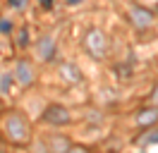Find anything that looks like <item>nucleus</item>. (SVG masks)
I'll use <instances>...</instances> for the list:
<instances>
[{"label": "nucleus", "instance_id": "obj_1", "mask_svg": "<svg viewBox=\"0 0 158 153\" xmlns=\"http://www.w3.org/2000/svg\"><path fill=\"white\" fill-rule=\"evenodd\" d=\"M43 117H46L48 122H53V124H65V122L69 120L67 110H65V108H58V105H53V108H48V110L43 113Z\"/></svg>", "mask_w": 158, "mask_h": 153}, {"label": "nucleus", "instance_id": "obj_2", "mask_svg": "<svg viewBox=\"0 0 158 153\" xmlns=\"http://www.w3.org/2000/svg\"><path fill=\"white\" fill-rule=\"evenodd\" d=\"M7 129H10V136L15 139V141H22V139L27 136V127H24V122H22L17 115H15V117H10V122H7Z\"/></svg>", "mask_w": 158, "mask_h": 153}, {"label": "nucleus", "instance_id": "obj_3", "mask_svg": "<svg viewBox=\"0 0 158 153\" xmlns=\"http://www.w3.org/2000/svg\"><path fill=\"white\" fill-rule=\"evenodd\" d=\"M132 19H134V24H137L139 29L148 27V24L153 22V17H151V12H146V10H141V7H134V10H132Z\"/></svg>", "mask_w": 158, "mask_h": 153}, {"label": "nucleus", "instance_id": "obj_4", "mask_svg": "<svg viewBox=\"0 0 158 153\" xmlns=\"http://www.w3.org/2000/svg\"><path fill=\"white\" fill-rule=\"evenodd\" d=\"M31 67L27 65V62H19L17 65V81H19L22 86H27V84H31Z\"/></svg>", "mask_w": 158, "mask_h": 153}, {"label": "nucleus", "instance_id": "obj_5", "mask_svg": "<svg viewBox=\"0 0 158 153\" xmlns=\"http://www.w3.org/2000/svg\"><path fill=\"white\" fill-rule=\"evenodd\" d=\"M39 55L43 57V60H48L50 55H53V38H43V41H41L39 43Z\"/></svg>", "mask_w": 158, "mask_h": 153}, {"label": "nucleus", "instance_id": "obj_6", "mask_svg": "<svg viewBox=\"0 0 158 153\" xmlns=\"http://www.w3.org/2000/svg\"><path fill=\"white\" fill-rule=\"evenodd\" d=\"M153 120H158V110H146L144 115H139V117H137L139 124H148V122H153Z\"/></svg>", "mask_w": 158, "mask_h": 153}, {"label": "nucleus", "instance_id": "obj_7", "mask_svg": "<svg viewBox=\"0 0 158 153\" xmlns=\"http://www.w3.org/2000/svg\"><path fill=\"white\" fill-rule=\"evenodd\" d=\"M91 48H94L96 53L103 50V38H101V34H91Z\"/></svg>", "mask_w": 158, "mask_h": 153}, {"label": "nucleus", "instance_id": "obj_8", "mask_svg": "<svg viewBox=\"0 0 158 153\" xmlns=\"http://www.w3.org/2000/svg\"><path fill=\"white\" fill-rule=\"evenodd\" d=\"M0 89H2V93H10V74L2 76V81H0Z\"/></svg>", "mask_w": 158, "mask_h": 153}, {"label": "nucleus", "instance_id": "obj_9", "mask_svg": "<svg viewBox=\"0 0 158 153\" xmlns=\"http://www.w3.org/2000/svg\"><path fill=\"white\" fill-rule=\"evenodd\" d=\"M17 41H19V46H27V41H29V34H27V31H22Z\"/></svg>", "mask_w": 158, "mask_h": 153}, {"label": "nucleus", "instance_id": "obj_10", "mask_svg": "<svg viewBox=\"0 0 158 153\" xmlns=\"http://www.w3.org/2000/svg\"><path fill=\"white\" fill-rule=\"evenodd\" d=\"M146 143H158V132L156 134H148V136H146Z\"/></svg>", "mask_w": 158, "mask_h": 153}, {"label": "nucleus", "instance_id": "obj_11", "mask_svg": "<svg viewBox=\"0 0 158 153\" xmlns=\"http://www.w3.org/2000/svg\"><path fill=\"white\" fill-rule=\"evenodd\" d=\"M0 31H10V22H0Z\"/></svg>", "mask_w": 158, "mask_h": 153}, {"label": "nucleus", "instance_id": "obj_12", "mask_svg": "<svg viewBox=\"0 0 158 153\" xmlns=\"http://www.w3.org/2000/svg\"><path fill=\"white\" fill-rule=\"evenodd\" d=\"M12 5L15 7H24V0H12Z\"/></svg>", "mask_w": 158, "mask_h": 153}, {"label": "nucleus", "instance_id": "obj_13", "mask_svg": "<svg viewBox=\"0 0 158 153\" xmlns=\"http://www.w3.org/2000/svg\"><path fill=\"white\" fill-rule=\"evenodd\" d=\"M41 5H43V7H50V0H39Z\"/></svg>", "mask_w": 158, "mask_h": 153}, {"label": "nucleus", "instance_id": "obj_14", "mask_svg": "<svg viewBox=\"0 0 158 153\" xmlns=\"http://www.w3.org/2000/svg\"><path fill=\"white\" fill-rule=\"evenodd\" d=\"M69 5H77V2H81V0H67Z\"/></svg>", "mask_w": 158, "mask_h": 153}]
</instances>
